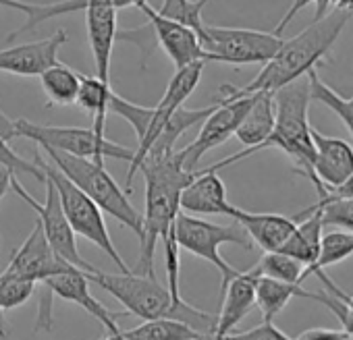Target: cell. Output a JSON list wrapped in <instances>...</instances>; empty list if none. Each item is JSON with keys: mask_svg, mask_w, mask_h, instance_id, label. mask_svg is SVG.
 Here are the masks:
<instances>
[{"mask_svg": "<svg viewBox=\"0 0 353 340\" xmlns=\"http://www.w3.org/2000/svg\"><path fill=\"white\" fill-rule=\"evenodd\" d=\"M310 5H314L316 7V15H314V21H318V19H322L328 11H330V0H293L291 3V7L287 9V13L283 15V19L279 21V25L274 28V32L272 34H276V36H281L285 30H287V25L293 21V17L301 11V9H305V7H310Z\"/></svg>", "mask_w": 353, "mask_h": 340, "instance_id": "38", "label": "cell"}, {"mask_svg": "<svg viewBox=\"0 0 353 340\" xmlns=\"http://www.w3.org/2000/svg\"><path fill=\"white\" fill-rule=\"evenodd\" d=\"M13 179H15V173H13V170H11L9 166H5V164H0V202H3L5 195L11 191Z\"/></svg>", "mask_w": 353, "mask_h": 340, "instance_id": "43", "label": "cell"}, {"mask_svg": "<svg viewBox=\"0 0 353 340\" xmlns=\"http://www.w3.org/2000/svg\"><path fill=\"white\" fill-rule=\"evenodd\" d=\"M104 340H125L121 334H117V336H108V338H104Z\"/></svg>", "mask_w": 353, "mask_h": 340, "instance_id": "47", "label": "cell"}, {"mask_svg": "<svg viewBox=\"0 0 353 340\" xmlns=\"http://www.w3.org/2000/svg\"><path fill=\"white\" fill-rule=\"evenodd\" d=\"M295 220H297V229L289 237V241L285 243L281 253L297 259L299 264H303L305 270H310L320 255V243H322V233H324L320 212L307 208V210L299 212L295 216Z\"/></svg>", "mask_w": 353, "mask_h": 340, "instance_id": "22", "label": "cell"}, {"mask_svg": "<svg viewBox=\"0 0 353 340\" xmlns=\"http://www.w3.org/2000/svg\"><path fill=\"white\" fill-rule=\"evenodd\" d=\"M322 198H330V200H353V175L343 185H339L334 189H328ZM322 198H318V200H322Z\"/></svg>", "mask_w": 353, "mask_h": 340, "instance_id": "42", "label": "cell"}, {"mask_svg": "<svg viewBox=\"0 0 353 340\" xmlns=\"http://www.w3.org/2000/svg\"><path fill=\"white\" fill-rule=\"evenodd\" d=\"M36 290V282L3 272L0 274V311L21 307Z\"/></svg>", "mask_w": 353, "mask_h": 340, "instance_id": "34", "label": "cell"}, {"mask_svg": "<svg viewBox=\"0 0 353 340\" xmlns=\"http://www.w3.org/2000/svg\"><path fill=\"white\" fill-rule=\"evenodd\" d=\"M293 297H303L318 301V293L305 290L301 284H289V282H279L266 276H258L256 282V307L262 311L264 321H272Z\"/></svg>", "mask_w": 353, "mask_h": 340, "instance_id": "24", "label": "cell"}, {"mask_svg": "<svg viewBox=\"0 0 353 340\" xmlns=\"http://www.w3.org/2000/svg\"><path fill=\"white\" fill-rule=\"evenodd\" d=\"M15 137H26L38 143L40 147L63 151L75 158H85L94 162H102L104 158H117L131 164L133 149L112 143L106 137L94 133V129L83 127H50V125H36L28 118L13 120Z\"/></svg>", "mask_w": 353, "mask_h": 340, "instance_id": "7", "label": "cell"}, {"mask_svg": "<svg viewBox=\"0 0 353 340\" xmlns=\"http://www.w3.org/2000/svg\"><path fill=\"white\" fill-rule=\"evenodd\" d=\"M318 303H322L326 309H330L334 313V317L341 321L343 332L347 334V338L353 340V309L347 307L336 295H332V293H328L324 288H322V293H318Z\"/></svg>", "mask_w": 353, "mask_h": 340, "instance_id": "37", "label": "cell"}, {"mask_svg": "<svg viewBox=\"0 0 353 340\" xmlns=\"http://www.w3.org/2000/svg\"><path fill=\"white\" fill-rule=\"evenodd\" d=\"M36 162L44 170V177L50 179V183L54 185L61 206H63V212H65L67 222L73 229L75 237L79 235V237L88 239L90 243H94L98 249H102V253H106L110 257V262L114 266H119V274H131L129 266L119 255V251L110 239L108 226L104 222V212L88 195H83L59 168H54L48 160H44L42 153H38Z\"/></svg>", "mask_w": 353, "mask_h": 340, "instance_id": "6", "label": "cell"}, {"mask_svg": "<svg viewBox=\"0 0 353 340\" xmlns=\"http://www.w3.org/2000/svg\"><path fill=\"white\" fill-rule=\"evenodd\" d=\"M71 268H73L71 264H67L52 251V247L46 241V235L42 231V224L36 222V226L32 229L30 237L23 241V245L13 251V259L5 272L26 278L30 282L42 284L50 276L67 272Z\"/></svg>", "mask_w": 353, "mask_h": 340, "instance_id": "13", "label": "cell"}, {"mask_svg": "<svg viewBox=\"0 0 353 340\" xmlns=\"http://www.w3.org/2000/svg\"><path fill=\"white\" fill-rule=\"evenodd\" d=\"M206 63L225 65H266L283 46V36L245 28L206 25L198 34Z\"/></svg>", "mask_w": 353, "mask_h": 340, "instance_id": "8", "label": "cell"}, {"mask_svg": "<svg viewBox=\"0 0 353 340\" xmlns=\"http://www.w3.org/2000/svg\"><path fill=\"white\" fill-rule=\"evenodd\" d=\"M252 104L243 116V120L239 123L235 137L243 143V149L212 164L210 168H206L208 173H216V170H223L235 162H241L254 153L260 151V145L270 137L272 129H274V96L272 94H252Z\"/></svg>", "mask_w": 353, "mask_h": 340, "instance_id": "14", "label": "cell"}, {"mask_svg": "<svg viewBox=\"0 0 353 340\" xmlns=\"http://www.w3.org/2000/svg\"><path fill=\"white\" fill-rule=\"evenodd\" d=\"M0 137H3L5 141H9V139L15 137V133H13V120L7 118L3 112H0Z\"/></svg>", "mask_w": 353, "mask_h": 340, "instance_id": "44", "label": "cell"}, {"mask_svg": "<svg viewBox=\"0 0 353 340\" xmlns=\"http://www.w3.org/2000/svg\"><path fill=\"white\" fill-rule=\"evenodd\" d=\"M312 210L320 212V220L324 229H334V231H347L353 233V200H330L322 198Z\"/></svg>", "mask_w": 353, "mask_h": 340, "instance_id": "32", "label": "cell"}, {"mask_svg": "<svg viewBox=\"0 0 353 340\" xmlns=\"http://www.w3.org/2000/svg\"><path fill=\"white\" fill-rule=\"evenodd\" d=\"M88 280L102 286L110 293L131 315L141 321L152 319H174L192 326L202 334L214 336L216 315L196 309L183 299H172L168 288L162 286L156 278H145L137 274H108L102 270H94L88 274Z\"/></svg>", "mask_w": 353, "mask_h": 340, "instance_id": "3", "label": "cell"}, {"mask_svg": "<svg viewBox=\"0 0 353 340\" xmlns=\"http://www.w3.org/2000/svg\"><path fill=\"white\" fill-rule=\"evenodd\" d=\"M330 9L345 11V13L353 15V0H330Z\"/></svg>", "mask_w": 353, "mask_h": 340, "instance_id": "45", "label": "cell"}, {"mask_svg": "<svg viewBox=\"0 0 353 340\" xmlns=\"http://www.w3.org/2000/svg\"><path fill=\"white\" fill-rule=\"evenodd\" d=\"M145 181V210L141 214V237H139V262L135 270L137 276L156 278L154 274V253L158 241L168 235L176 216L181 212V193L196 179V173L183 168L176 151L156 160H143L139 166Z\"/></svg>", "mask_w": 353, "mask_h": 340, "instance_id": "2", "label": "cell"}, {"mask_svg": "<svg viewBox=\"0 0 353 340\" xmlns=\"http://www.w3.org/2000/svg\"><path fill=\"white\" fill-rule=\"evenodd\" d=\"M181 212L190 216H229L231 204L227 200L225 181L216 173L200 170L196 179L181 193Z\"/></svg>", "mask_w": 353, "mask_h": 340, "instance_id": "20", "label": "cell"}, {"mask_svg": "<svg viewBox=\"0 0 353 340\" xmlns=\"http://www.w3.org/2000/svg\"><path fill=\"white\" fill-rule=\"evenodd\" d=\"M351 17V13L330 9L322 19L312 21L297 36L283 40L279 52L262 67V71L248 85H223L216 98H241L262 92L274 94L285 85L305 77L310 71L318 69L320 63L330 61V50Z\"/></svg>", "mask_w": 353, "mask_h": 340, "instance_id": "1", "label": "cell"}, {"mask_svg": "<svg viewBox=\"0 0 353 340\" xmlns=\"http://www.w3.org/2000/svg\"><path fill=\"white\" fill-rule=\"evenodd\" d=\"M260 276L279 280V282H289V284H303V264L297 259L274 251V253H264L262 259L254 266Z\"/></svg>", "mask_w": 353, "mask_h": 340, "instance_id": "30", "label": "cell"}, {"mask_svg": "<svg viewBox=\"0 0 353 340\" xmlns=\"http://www.w3.org/2000/svg\"><path fill=\"white\" fill-rule=\"evenodd\" d=\"M314 276H318V280L322 282L324 290H328V293L336 295V297H339V299H341V301H343L347 307H351V309H353V295H345V293H343V290H341V288H339V286H336V284H334V282H332V280H330V278H328L324 272H316Z\"/></svg>", "mask_w": 353, "mask_h": 340, "instance_id": "41", "label": "cell"}, {"mask_svg": "<svg viewBox=\"0 0 353 340\" xmlns=\"http://www.w3.org/2000/svg\"><path fill=\"white\" fill-rule=\"evenodd\" d=\"M353 255V233L347 231H324L320 243V255L316 264L303 272V280L316 272H324V268L336 266Z\"/></svg>", "mask_w": 353, "mask_h": 340, "instance_id": "28", "label": "cell"}, {"mask_svg": "<svg viewBox=\"0 0 353 340\" xmlns=\"http://www.w3.org/2000/svg\"><path fill=\"white\" fill-rule=\"evenodd\" d=\"M254 96H241V98H219L216 108L204 118L202 129L198 133V137L185 145L181 151H176V158L181 160L183 168L190 170V173H196L198 162L214 147L223 145L225 141H229L239 123L243 120L250 104H252Z\"/></svg>", "mask_w": 353, "mask_h": 340, "instance_id": "11", "label": "cell"}, {"mask_svg": "<svg viewBox=\"0 0 353 340\" xmlns=\"http://www.w3.org/2000/svg\"><path fill=\"white\" fill-rule=\"evenodd\" d=\"M258 270L252 268L248 272H239L233 280L223 286V305L216 315V330L214 338L223 340L237 328L243 317H248L256 307V282Z\"/></svg>", "mask_w": 353, "mask_h": 340, "instance_id": "18", "label": "cell"}, {"mask_svg": "<svg viewBox=\"0 0 353 340\" xmlns=\"http://www.w3.org/2000/svg\"><path fill=\"white\" fill-rule=\"evenodd\" d=\"M0 330H7V328H5V317H3V311H0Z\"/></svg>", "mask_w": 353, "mask_h": 340, "instance_id": "48", "label": "cell"}, {"mask_svg": "<svg viewBox=\"0 0 353 340\" xmlns=\"http://www.w3.org/2000/svg\"><path fill=\"white\" fill-rule=\"evenodd\" d=\"M108 112H114L117 116L125 118L133 127V131L137 135V143H139L148 135L154 108H145V106L133 104V102H129V100H125V98H121V96H117L112 92L110 94V100H108Z\"/></svg>", "mask_w": 353, "mask_h": 340, "instance_id": "33", "label": "cell"}, {"mask_svg": "<svg viewBox=\"0 0 353 340\" xmlns=\"http://www.w3.org/2000/svg\"><path fill=\"white\" fill-rule=\"evenodd\" d=\"M135 9H139L145 17H148V25L152 30L154 42L166 52V56L172 61L174 69H183L192 63H206V54L202 50L200 38L196 32H192L190 28L170 21L166 17H162L156 9H152V5L148 0L139 3Z\"/></svg>", "mask_w": 353, "mask_h": 340, "instance_id": "12", "label": "cell"}, {"mask_svg": "<svg viewBox=\"0 0 353 340\" xmlns=\"http://www.w3.org/2000/svg\"><path fill=\"white\" fill-rule=\"evenodd\" d=\"M0 340H9V336H7V330H0Z\"/></svg>", "mask_w": 353, "mask_h": 340, "instance_id": "49", "label": "cell"}, {"mask_svg": "<svg viewBox=\"0 0 353 340\" xmlns=\"http://www.w3.org/2000/svg\"><path fill=\"white\" fill-rule=\"evenodd\" d=\"M295 340H349L343 330H330V328H312L299 334Z\"/></svg>", "mask_w": 353, "mask_h": 340, "instance_id": "40", "label": "cell"}, {"mask_svg": "<svg viewBox=\"0 0 353 340\" xmlns=\"http://www.w3.org/2000/svg\"><path fill=\"white\" fill-rule=\"evenodd\" d=\"M314 139V175L322 187V195L328 189L343 185L353 175V147L349 141L339 137H326L312 127ZM318 195V198H322Z\"/></svg>", "mask_w": 353, "mask_h": 340, "instance_id": "17", "label": "cell"}, {"mask_svg": "<svg viewBox=\"0 0 353 340\" xmlns=\"http://www.w3.org/2000/svg\"><path fill=\"white\" fill-rule=\"evenodd\" d=\"M214 108H216V104L206 106V108H196V110H190V108H185V106L179 108V110H174V112L166 118V123H164L160 135L156 137V141L152 143V147L148 149V153H145L143 160H156V158H164V156L174 153V143H176V139H179L188 129H192L194 125L204 123V118H206Z\"/></svg>", "mask_w": 353, "mask_h": 340, "instance_id": "23", "label": "cell"}, {"mask_svg": "<svg viewBox=\"0 0 353 340\" xmlns=\"http://www.w3.org/2000/svg\"><path fill=\"white\" fill-rule=\"evenodd\" d=\"M46 185V200L44 204H40L32 193L26 191V187L17 181V177L13 179L11 183V189L26 202L32 206V210L36 212L38 216V222L42 224V231L46 235V241L50 243L52 251L65 259L67 264H71L73 268H79L88 274H92L94 270H98L96 266H92L90 262H85L79 253V247H77V239H75V233L73 229L69 226L67 222V216L63 212V206H61V200H59V193L54 189V185L50 183V179L44 181Z\"/></svg>", "mask_w": 353, "mask_h": 340, "instance_id": "10", "label": "cell"}, {"mask_svg": "<svg viewBox=\"0 0 353 340\" xmlns=\"http://www.w3.org/2000/svg\"><path fill=\"white\" fill-rule=\"evenodd\" d=\"M204 67L206 63L200 61V63H192L183 69H176L174 75L170 77L168 85H166V92L162 96V100L154 106V114H152V123H150V133L152 135H160L166 118L174 112L183 108V104L188 102V98L196 92L200 79H202V73H204Z\"/></svg>", "mask_w": 353, "mask_h": 340, "instance_id": "21", "label": "cell"}, {"mask_svg": "<svg viewBox=\"0 0 353 340\" xmlns=\"http://www.w3.org/2000/svg\"><path fill=\"white\" fill-rule=\"evenodd\" d=\"M307 79H310V98H312V102H318V104H324L326 108H330L345 123V127L349 129V133L353 137V96L343 98L341 94H336L330 85H326L320 79L318 69L310 71Z\"/></svg>", "mask_w": 353, "mask_h": 340, "instance_id": "29", "label": "cell"}, {"mask_svg": "<svg viewBox=\"0 0 353 340\" xmlns=\"http://www.w3.org/2000/svg\"><path fill=\"white\" fill-rule=\"evenodd\" d=\"M229 218L239 224L252 245L256 243L264 253H274L285 247L289 237L297 229V220L281 214H258V212H245L241 208H231Z\"/></svg>", "mask_w": 353, "mask_h": 340, "instance_id": "19", "label": "cell"}, {"mask_svg": "<svg viewBox=\"0 0 353 340\" xmlns=\"http://www.w3.org/2000/svg\"><path fill=\"white\" fill-rule=\"evenodd\" d=\"M125 340H212L210 334H202L192 326L174 319L141 321L137 328L121 332Z\"/></svg>", "mask_w": 353, "mask_h": 340, "instance_id": "27", "label": "cell"}, {"mask_svg": "<svg viewBox=\"0 0 353 340\" xmlns=\"http://www.w3.org/2000/svg\"><path fill=\"white\" fill-rule=\"evenodd\" d=\"M69 42L65 30H57L50 38L17 44L0 50V71L19 77H40L59 63V50Z\"/></svg>", "mask_w": 353, "mask_h": 340, "instance_id": "15", "label": "cell"}, {"mask_svg": "<svg viewBox=\"0 0 353 340\" xmlns=\"http://www.w3.org/2000/svg\"><path fill=\"white\" fill-rule=\"evenodd\" d=\"M139 3H143V0H110V5H112L114 11L125 9V7H137Z\"/></svg>", "mask_w": 353, "mask_h": 340, "instance_id": "46", "label": "cell"}, {"mask_svg": "<svg viewBox=\"0 0 353 340\" xmlns=\"http://www.w3.org/2000/svg\"><path fill=\"white\" fill-rule=\"evenodd\" d=\"M0 164H5V166H9L13 173L17 175V173H26V175H32V177H36L38 181H46V177H44V170L36 164V162H30V160H26V158H21L11 145H9V141H5L3 137H0Z\"/></svg>", "mask_w": 353, "mask_h": 340, "instance_id": "36", "label": "cell"}, {"mask_svg": "<svg viewBox=\"0 0 353 340\" xmlns=\"http://www.w3.org/2000/svg\"><path fill=\"white\" fill-rule=\"evenodd\" d=\"M40 149L48 156V162L54 168H59L61 173L83 195H88L102 212L110 214L123 226L133 231L137 235V239L141 237V214L129 202L127 191H123L119 187V183L108 175V170L104 168L102 162L75 158V156L54 151V149H46V147H40Z\"/></svg>", "mask_w": 353, "mask_h": 340, "instance_id": "5", "label": "cell"}, {"mask_svg": "<svg viewBox=\"0 0 353 340\" xmlns=\"http://www.w3.org/2000/svg\"><path fill=\"white\" fill-rule=\"evenodd\" d=\"M223 340H293L291 336H287L281 328H276L272 321H262L260 326L248 330V332H239V334H229Z\"/></svg>", "mask_w": 353, "mask_h": 340, "instance_id": "39", "label": "cell"}, {"mask_svg": "<svg viewBox=\"0 0 353 340\" xmlns=\"http://www.w3.org/2000/svg\"><path fill=\"white\" fill-rule=\"evenodd\" d=\"M174 237L181 249L190 251L200 259H206L221 272L223 286L229 280H233L239 274V270L225 262V257L221 255V247L233 243L243 249H252V241L239 224H214L198 216H190L185 212H179V216L174 220Z\"/></svg>", "mask_w": 353, "mask_h": 340, "instance_id": "9", "label": "cell"}, {"mask_svg": "<svg viewBox=\"0 0 353 340\" xmlns=\"http://www.w3.org/2000/svg\"><path fill=\"white\" fill-rule=\"evenodd\" d=\"M160 243L164 245V266H166V278H168V293L172 299H183L181 297V284H179V272H181V247L176 243V237H174V224L172 229L168 231V235H164L160 239Z\"/></svg>", "mask_w": 353, "mask_h": 340, "instance_id": "35", "label": "cell"}, {"mask_svg": "<svg viewBox=\"0 0 353 340\" xmlns=\"http://www.w3.org/2000/svg\"><path fill=\"white\" fill-rule=\"evenodd\" d=\"M42 89L48 98L46 106H73L79 94L81 73L73 71L71 67L57 63L54 67L46 69L40 75Z\"/></svg>", "mask_w": 353, "mask_h": 340, "instance_id": "25", "label": "cell"}, {"mask_svg": "<svg viewBox=\"0 0 353 340\" xmlns=\"http://www.w3.org/2000/svg\"><path fill=\"white\" fill-rule=\"evenodd\" d=\"M274 129L270 137L260 145L262 149L274 147L281 149L293 164L297 175L305 177L322 195V187L314 175V139H312V125L307 118L310 108V79L307 75L285 85L283 89L274 92Z\"/></svg>", "mask_w": 353, "mask_h": 340, "instance_id": "4", "label": "cell"}, {"mask_svg": "<svg viewBox=\"0 0 353 340\" xmlns=\"http://www.w3.org/2000/svg\"><path fill=\"white\" fill-rule=\"evenodd\" d=\"M110 83H104L102 79H98L96 75H81V83H79V94L75 104L85 110L94 125V133L104 137V125H106V114H108V100H110Z\"/></svg>", "mask_w": 353, "mask_h": 340, "instance_id": "26", "label": "cell"}, {"mask_svg": "<svg viewBox=\"0 0 353 340\" xmlns=\"http://www.w3.org/2000/svg\"><path fill=\"white\" fill-rule=\"evenodd\" d=\"M208 3L210 0H164L158 13L170 21H176L190 28L192 32L200 34L204 28L202 11Z\"/></svg>", "mask_w": 353, "mask_h": 340, "instance_id": "31", "label": "cell"}, {"mask_svg": "<svg viewBox=\"0 0 353 340\" xmlns=\"http://www.w3.org/2000/svg\"><path fill=\"white\" fill-rule=\"evenodd\" d=\"M46 290H50L52 295L69 301V303H75L77 307H81L83 311H88L94 319H98L104 330L110 334V336H117L121 334L119 326H117V313L108 311L92 293H90V280H88V272L79 270V268H71L67 272H61V274H54L50 276L48 280L42 282Z\"/></svg>", "mask_w": 353, "mask_h": 340, "instance_id": "16", "label": "cell"}]
</instances>
